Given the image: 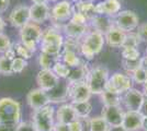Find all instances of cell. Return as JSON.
<instances>
[{"instance_id":"1","label":"cell","mask_w":147,"mask_h":131,"mask_svg":"<svg viewBox=\"0 0 147 131\" xmlns=\"http://www.w3.org/2000/svg\"><path fill=\"white\" fill-rule=\"evenodd\" d=\"M64 36L58 29L47 27L43 31L41 41V51L51 56L59 57L64 46Z\"/></svg>"},{"instance_id":"2","label":"cell","mask_w":147,"mask_h":131,"mask_svg":"<svg viewBox=\"0 0 147 131\" xmlns=\"http://www.w3.org/2000/svg\"><path fill=\"white\" fill-rule=\"evenodd\" d=\"M105 43L104 35L97 31H89L84 38L80 41L79 53L88 60L93 59V57L98 55L102 50L103 45Z\"/></svg>"},{"instance_id":"3","label":"cell","mask_w":147,"mask_h":131,"mask_svg":"<svg viewBox=\"0 0 147 131\" xmlns=\"http://www.w3.org/2000/svg\"><path fill=\"white\" fill-rule=\"evenodd\" d=\"M21 122V105L13 98H0V125L18 126Z\"/></svg>"},{"instance_id":"4","label":"cell","mask_w":147,"mask_h":131,"mask_svg":"<svg viewBox=\"0 0 147 131\" xmlns=\"http://www.w3.org/2000/svg\"><path fill=\"white\" fill-rule=\"evenodd\" d=\"M32 122L37 131H53L55 126V108L49 104L34 110Z\"/></svg>"},{"instance_id":"5","label":"cell","mask_w":147,"mask_h":131,"mask_svg":"<svg viewBox=\"0 0 147 131\" xmlns=\"http://www.w3.org/2000/svg\"><path fill=\"white\" fill-rule=\"evenodd\" d=\"M109 71L103 66H96L89 71L87 78V84L90 88L92 94H100L107 88V84L109 81Z\"/></svg>"},{"instance_id":"6","label":"cell","mask_w":147,"mask_h":131,"mask_svg":"<svg viewBox=\"0 0 147 131\" xmlns=\"http://www.w3.org/2000/svg\"><path fill=\"white\" fill-rule=\"evenodd\" d=\"M43 31L38 26V24L30 22L23 27L20 29V39L21 43H23L25 46H28L30 49H36V45L41 43L42 41Z\"/></svg>"},{"instance_id":"7","label":"cell","mask_w":147,"mask_h":131,"mask_svg":"<svg viewBox=\"0 0 147 131\" xmlns=\"http://www.w3.org/2000/svg\"><path fill=\"white\" fill-rule=\"evenodd\" d=\"M74 12V8L69 0H61L55 2L51 9V20L54 23L65 24L70 20Z\"/></svg>"},{"instance_id":"8","label":"cell","mask_w":147,"mask_h":131,"mask_svg":"<svg viewBox=\"0 0 147 131\" xmlns=\"http://www.w3.org/2000/svg\"><path fill=\"white\" fill-rule=\"evenodd\" d=\"M113 21H114V25L119 29H121L125 33L135 31L137 29V26L140 25L138 17L136 15L134 11H131V10L120 11L114 17Z\"/></svg>"},{"instance_id":"9","label":"cell","mask_w":147,"mask_h":131,"mask_svg":"<svg viewBox=\"0 0 147 131\" xmlns=\"http://www.w3.org/2000/svg\"><path fill=\"white\" fill-rule=\"evenodd\" d=\"M133 87V80L131 75L122 73V72H115L109 78V81L107 84V90L113 91L115 93L123 95Z\"/></svg>"},{"instance_id":"10","label":"cell","mask_w":147,"mask_h":131,"mask_svg":"<svg viewBox=\"0 0 147 131\" xmlns=\"http://www.w3.org/2000/svg\"><path fill=\"white\" fill-rule=\"evenodd\" d=\"M9 22L12 26L17 27V29H21L28 23H30V7L20 5V6L13 8L11 13L9 14Z\"/></svg>"},{"instance_id":"11","label":"cell","mask_w":147,"mask_h":131,"mask_svg":"<svg viewBox=\"0 0 147 131\" xmlns=\"http://www.w3.org/2000/svg\"><path fill=\"white\" fill-rule=\"evenodd\" d=\"M144 100H145L144 93L133 87L122 95V104L126 110L140 112V108Z\"/></svg>"},{"instance_id":"12","label":"cell","mask_w":147,"mask_h":131,"mask_svg":"<svg viewBox=\"0 0 147 131\" xmlns=\"http://www.w3.org/2000/svg\"><path fill=\"white\" fill-rule=\"evenodd\" d=\"M91 95V91H90L86 81L69 83V100H71V103L89 100Z\"/></svg>"},{"instance_id":"13","label":"cell","mask_w":147,"mask_h":131,"mask_svg":"<svg viewBox=\"0 0 147 131\" xmlns=\"http://www.w3.org/2000/svg\"><path fill=\"white\" fill-rule=\"evenodd\" d=\"M58 82L59 78L53 72L52 69H41L36 75L37 85L45 92H49L55 87Z\"/></svg>"},{"instance_id":"14","label":"cell","mask_w":147,"mask_h":131,"mask_svg":"<svg viewBox=\"0 0 147 131\" xmlns=\"http://www.w3.org/2000/svg\"><path fill=\"white\" fill-rule=\"evenodd\" d=\"M49 103L64 104L69 100V83L67 80H63L57 83L55 87L47 92Z\"/></svg>"},{"instance_id":"15","label":"cell","mask_w":147,"mask_h":131,"mask_svg":"<svg viewBox=\"0 0 147 131\" xmlns=\"http://www.w3.org/2000/svg\"><path fill=\"white\" fill-rule=\"evenodd\" d=\"M125 110L123 109L121 105L120 106H103L101 116L104 118V120L108 122L110 127L121 126L124 118Z\"/></svg>"},{"instance_id":"16","label":"cell","mask_w":147,"mask_h":131,"mask_svg":"<svg viewBox=\"0 0 147 131\" xmlns=\"http://www.w3.org/2000/svg\"><path fill=\"white\" fill-rule=\"evenodd\" d=\"M26 103L33 110H36V109H40L42 107L49 105V98L47 92L43 91L40 87L31 90L26 95Z\"/></svg>"},{"instance_id":"17","label":"cell","mask_w":147,"mask_h":131,"mask_svg":"<svg viewBox=\"0 0 147 131\" xmlns=\"http://www.w3.org/2000/svg\"><path fill=\"white\" fill-rule=\"evenodd\" d=\"M31 22L42 24L51 19V9L47 3H33L30 7Z\"/></svg>"},{"instance_id":"18","label":"cell","mask_w":147,"mask_h":131,"mask_svg":"<svg viewBox=\"0 0 147 131\" xmlns=\"http://www.w3.org/2000/svg\"><path fill=\"white\" fill-rule=\"evenodd\" d=\"M143 120L144 117L140 114V112L126 110L124 114L122 126L129 131H140L143 130Z\"/></svg>"},{"instance_id":"19","label":"cell","mask_w":147,"mask_h":131,"mask_svg":"<svg viewBox=\"0 0 147 131\" xmlns=\"http://www.w3.org/2000/svg\"><path fill=\"white\" fill-rule=\"evenodd\" d=\"M125 38H126V33L122 31L121 29L117 27L115 25L104 34L105 43L110 47H114V48H122Z\"/></svg>"},{"instance_id":"20","label":"cell","mask_w":147,"mask_h":131,"mask_svg":"<svg viewBox=\"0 0 147 131\" xmlns=\"http://www.w3.org/2000/svg\"><path fill=\"white\" fill-rule=\"evenodd\" d=\"M97 14L115 17L121 11V1L120 0H102L96 5Z\"/></svg>"},{"instance_id":"21","label":"cell","mask_w":147,"mask_h":131,"mask_svg":"<svg viewBox=\"0 0 147 131\" xmlns=\"http://www.w3.org/2000/svg\"><path fill=\"white\" fill-rule=\"evenodd\" d=\"M77 119L78 117L76 115V112L74 109L71 103H64L56 110V120L59 124L68 125Z\"/></svg>"},{"instance_id":"22","label":"cell","mask_w":147,"mask_h":131,"mask_svg":"<svg viewBox=\"0 0 147 131\" xmlns=\"http://www.w3.org/2000/svg\"><path fill=\"white\" fill-rule=\"evenodd\" d=\"M63 31L66 34V36L68 37L76 38L78 41H81V38H84V36L90 30L89 24L88 25H81V24H76L71 21H68L67 23L63 25Z\"/></svg>"},{"instance_id":"23","label":"cell","mask_w":147,"mask_h":131,"mask_svg":"<svg viewBox=\"0 0 147 131\" xmlns=\"http://www.w3.org/2000/svg\"><path fill=\"white\" fill-rule=\"evenodd\" d=\"M90 26L92 27L93 31H97L104 35L111 27L114 26V21L111 19V17L102 15V14H97L90 21Z\"/></svg>"},{"instance_id":"24","label":"cell","mask_w":147,"mask_h":131,"mask_svg":"<svg viewBox=\"0 0 147 131\" xmlns=\"http://www.w3.org/2000/svg\"><path fill=\"white\" fill-rule=\"evenodd\" d=\"M89 69L87 67L86 63H80L78 67L70 68L69 75L66 79L69 83H77V82H85L89 74Z\"/></svg>"},{"instance_id":"25","label":"cell","mask_w":147,"mask_h":131,"mask_svg":"<svg viewBox=\"0 0 147 131\" xmlns=\"http://www.w3.org/2000/svg\"><path fill=\"white\" fill-rule=\"evenodd\" d=\"M75 11L80 12L81 14H84L87 18V20L91 21L96 15H97V11H96V5L92 2V1H85V0H81L79 2L75 3V8H74Z\"/></svg>"},{"instance_id":"26","label":"cell","mask_w":147,"mask_h":131,"mask_svg":"<svg viewBox=\"0 0 147 131\" xmlns=\"http://www.w3.org/2000/svg\"><path fill=\"white\" fill-rule=\"evenodd\" d=\"M103 106H120L122 104V95L110 90H104L100 94Z\"/></svg>"},{"instance_id":"27","label":"cell","mask_w":147,"mask_h":131,"mask_svg":"<svg viewBox=\"0 0 147 131\" xmlns=\"http://www.w3.org/2000/svg\"><path fill=\"white\" fill-rule=\"evenodd\" d=\"M73 107L76 112V115L78 119H87L89 118L90 114L92 112V105L89 100L86 102H76V103H71Z\"/></svg>"},{"instance_id":"28","label":"cell","mask_w":147,"mask_h":131,"mask_svg":"<svg viewBox=\"0 0 147 131\" xmlns=\"http://www.w3.org/2000/svg\"><path fill=\"white\" fill-rule=\"evenodd\" d=\"M61 61L65 63L66 66H68L69 68H75V67H78L81 60L78 57L77 51H73V50H63L61 54Z\"/></svg>"},{"instance_id":"29","label":"cell","mask_w":147,"mask_h":131,"mask_svg":"<svg viewBox=\"0 0 147 131\" xmlns=\"http://www.w3.org/2000/svg\"><path fill=\"white\" fill-rule=\"evenodd\" d=\"M88 127L89 131H109L110 126L104 120L102 116H97L92 117L88 120Z\"/></svg>"},{"instance_id":"30","label":"cell","mask_w":147,"mask_h":131,"mask_svg":"<svg viewBox=\"0 0 147 131\" xmlns=\"http://www.w3.org/2000/svg\"><path fill=\"white\" fill-rule=\"evenodd\" d=\"M56 61H58V57L51 56L49 54H45L42 51L38 56V65L41 69H52Z\"/></svg>"},{"instance_id":"31","label":"cell","mask_w":147,"mask_h":131,"mask_svg":"<svg viewBox=\"0 0 147 131\" xmlns=\"http://www.w3.org/2000/svg\"><path fill=\"white\" fill-rule=\"evenodd\" d=\"M52 70L59 79H63V80H66L68 78V75H69V72H70V68L68 66H66L63 61H61V60H58V61H56L54 63Z\"/></svg>"},{"instance_id":"32","label":"cell","mask_w":147,"mask_h":131,"mask_svg":"<svg viewBox=\"0 0 147 131\" xmlns=\"http://www.w3.org/2000/svg\"><path fill=\"white\" fill-rule=\"evenodd\" d=\"M14 49H16L17 55H18L19 57H21V58H24L25 60H26V59H30L31 57L33 56V54L35 53L34 50L30 49L28 46H25L24 44L21 43V42L16 43V45H14Z\"/></svg>"},{"instance_id":"33","label":"cell","mask_w":147,"mask_h":131,"mask_svg":"<svg viewBox=\"0 0 147 131\" xmlns=\"http://www.w3.org/2000/svg\"><path fill=\"white\" fill-rule=\"evenodd\" d=\"M140 43L141 41L138 38V35L136 34V32H129V33H126V38H125L122 48H137Z\"/></svg>"},{"instance_id":"34","label":"cell","mask_w":147,"mask_h":131,"mask_svg":"<svg viewBox=\"0 0 147 131\" xmlns=\"http://www.w3.org/2000/svg\"><path fill=\"white\" fill-rule=\"evenodd\" d=\"M142 58V57H141ZM141 58L138 59H134V60H127V59H122V66L123 69L127 72V73H133L135 70L141 68Z\"/></svg>"},{"instance_id":"35","label":"cell","mask_w":147,"mask_h":131,"mask_svg":"<svg viewBox=\"0 0 147 131\" xmlns=\"http://www.w3.org/2000/svg\"><path fill=\"white\" fill-rule=\"evenodd\" d=\"M11 63H12V60L8 59L6 56L0 57V73L3 75L13 74Z\"/></svg>"},{"instance_id":"36","label":"cell","mask_w":147,"mask_h":131,"mask_svg":"<svg viewBox=\"0 0 147 131\" xmlns=\"http://www.w3.org/2000/svg\"><path fill=\"white\" fill-rule=\"evenodd\" d=\"M80 47V41L76 39L73 37H68L64 39V46H63V50H73V51H79Z\"/></svg>"},{"instance_id":"37","label":"cell","mask_w":147,"mask_h":131,"mask_svg":"<svg viewBox=\"0 0 147 131\" xmlns=\"http://www.w3.org/2000/svg\"><path fill=\"white\" fill-rule=\"evenodd\" d=\"M12 71L13 73H21L28 66V61L25 60L24 58H21V57H16L12 60Z\"/></svg>"},{"instance_id":"38","label":"cell","mask_w":147,"mask_h":131,"mask_svg":"<svg viewBox=\"0 0 147 131\" xmlns=\"http://www.w3.org/2000/svg\"><path fill=\"white\" fill-rule=\"evenodd\" d=\"M141 57V53L137 48H123L122 49V59L134 60Z\"/></svg>"},{"instance_id":"39","label":"cell","mask_w":147,"mask_h":131,"mask_svg":"<svg viewBox=\"0 0 147 131\" xmlns=\"http://www.w3.org/2000/svg\"><path fill=\"white\" fill-rule=\"evenodd\" d=\"M131 78L133 82L137 83V84H144L147 79V72L142 68H138L135 70L133 73H131Z\"/></svg>"},{"instance_id":"40","label":"cell","mask_w":147,"mask_h":131,"mask_svg":"<svg viewBox=\"0 0 147 131\" xmlns=\"http://www.w3.org/2000/svg\"><path fill=\"white\" fill-rule=\"evenodd\" d=\"M69 21H71V22L76 23V24H81V25H88L89 24V21L87 20L86 17H85L84 14H81L80 12L75 11V10H74L73 15H71V18H70Z\"/></svg>"},{"instance_id":"41","label":"cell","mask_w":147,"mask_h":131,"mask_svg":"<svg viewBox=\"0 0 147 131\" xmlns=\"http://www.w3.org/2000/svg\"><path fill=\"white\" fill-rule=\"evenodd\" d=\"M136 34L138 35V38L141 42L147 43V22L142 23L136 29Z\"/></svg>"},{"instance_id":"42","label":"cell","mask_w":147,"mask_h":131,"mask_svg":"<svg viewBox=\"0 0 147 131\" xmlns=\"http://www.w3.org/2000/svg\"><path fill=\"white\" fill-rule=\"evenodd\" d=\"M11 42H10V38L8 37L7 35H5L3 33L0 34V53H5L7 50L11 47Z\"/></svg>"},{"instance_id":"43","label":"cell","mask_w":147,"mask_h":131,"mask_svg":"<svg viewBox=\"0 0 147 131\" xmlns=\"http://www.w3.org/2000/svg\"><path fill=\"white\" fill-rule=\"evenodd\" d=\"M16 131H37L36 128L34 127L33 122H28V121H21L17 127Z\"/></svg>"},{"instance_id":"44","label":"cell","mask_w":147,"mask_h":131,"mask_svg":"<svg viewBox=\"0 0 147 131\" xmlns=\"http://www.w3.org/2000/svg\"><path fill=\"white\" fill-rule=\"evenodd\" d=\"M68 129L69 131H84V125L81 122V119H77L73 122L68 124Z\"/></svg>"},{"instance_id":"45","label":"cell","mask_w":147,"mask_h":131,"mask_svg":"<svg viewBox=\"0 0 147 131\" xmlns=\"http://www.w3.org/2000/svg\"><path fill=\"white\" fill-rule=\"evenodd\" d=\"M3 54H5L3 56H6L7 58H8V59H10V60H13V59L17 57V53H16V49L13 48L12 46H11L9 49L7 50V51H5Z\"/></svg>"},{"instance_id":"46","label":"cell","mask_w":147,"mask_h":131,"mask_svg":"<svg viewBox=\"0 0 147 131\" xmlns=\"http://www.w3.org/2000/svg\"><path fill=\"white\" fill-rule=\"evenodd\" d=\"M140 114H141L144 118L147 117V97H145V100H144L141 108H140Z\"/></svg>"},{"instance_id":"47","label":"cell","mask_w":147,"mask_h":131,"mask_svg":"<svg viewBox=\"0 0 147 131\" xmlns=\"http://www.w3.org/2000/svg\"><path fill=\"white\" fill-rule=\"evenodd\" d=\"M10 5V0H0V13H3L7 11V9L9 8Z\"/></svg>"},{"instance_id":"48","label":"cell","mask_w":147,"mask_h":131,"mask_svg":"<svg viewBox=\"0 0 147 131\" xmlns=\"http://www.w3.org/2000/svg\"><path fill=\"white\" fill-rule=\"evenodd\" d=\"M53 131H69V129H68V125L56 122L55 126H54V130Z\"/></svg>"},{"instance_id":"49","label":"cell","mask_w":147,"mask_h":131,"mask_svg":"<svg viewBox=\"0 0 147 131\" xmlns=\"http://www.w3.org/2000/svg\"><path fill=\"white\" fill-rule=\"evenodd\" d=\"M18 126H7L0 125V131H16Z\"/></svg>"},{"instance_id":"50","label":"cell","mask_w":147,"mask_h":131,"mask_svg":"<svg viewBox=\"0 0 147 131\" xmlns=\"http://www.w3.org/2000/svg\"><path fill=\"white\" fill-rule=\"evenodd\" d=\"M141 68L143 69V70H145L147 72V56H144L141 58Z\"/></svg>"},{"instance_id":"51","label":"cell","mask_w":147,"mask_h":131,"mask_svg":"<svg viewBox=\"0 0 147 131\" xmlns=\"http://www.w3.org/2000/svg\"><path fill=\"white\" fill-rule=\"evenodd\" d=\"M109 131H129V130L125 127H123L121 125V126H115V127H110Z\"/></svg>"},{"instance_id":"52","label":"cell","mask_w":147,"mask_h":131,"mask_svg":"<svg viewBox=\"0 0 147 131\" xmlns=\"http://www.w3.org/2000/svg\"><path fill=\"white\" fill-rule=\"evenodd\" d=\"M5 27H6V23H5L3 19H2V18H1V15H0V34H1V33H3Z\"/></svg>"},{"instance_id":"53","label":"cell","mask_w":147,"mask_h":131,"mask_svg":"<svg viewBox=\"0 0 147 131\" xmlns=\"http://www.w3.org/2000/svg\"><path fill=\"white\" fill-rule=\"evenodd\" d=\"M49 0H31L32 3H47Z\"/></svg>"},{"instance_id":"54","label":"cell","mask_w":147,"mask_h":131,"mask_svg":"<svg viewBox=\"0 0 147 131\" xmlns=\"http://www.w3.org/2000/svg\"><path fill=\"white\" fill-rule=\"evenodd\" d=\"M143 130H147V117L143 120Z\"/></svg>"},{"instance_id":"55","label":"cell","mask_w":147,"mask_h":131,"mask_svg":"<svg viewBox=\"0 0 147 131\" xmlns=\"http://www.w3.org/2000/svg\"><path fill=\"white\" fill-rule=\"evenodd\" d=\"M143 93H144V96L147 97V84L144 85V92H143Z\"/></svg>"},{"instance_id":"56","label":"cell","mask_w":147,"mask_h":131,"mask_svg":"<svg viewBox=\"0 0 147 131\" xmlns=\"http://www.w3.org/2000/svg\"><path fill=\"white\" fill-rule=\"evenodd\" d=\"M49 1H52V2H58V1H61V0H49Z\"/></svg>"},{"instance_id":"57","label":"cell","mask_w":147,"mask_h":131,"mask_svg":"<svg viewBox=\"0 0 147 131\" xmlns=\"http://www.w3.org/2000/svg\"><path fill=\"white\" fill-rule=\"evenodd\" d=\"M75 3H77V2H79V1H81V0H73Z\"/></svg>"},{"instance_id":"58","label":"cell","mask_w":147,"mask_h":131,"mask_svg":"<svg viewBox=\"0 0 147 131\" xmlns=\"http://www.w3.org/2000/svg\"><path fill=\"white\" fill-rule=\"evenodd\" d=\"M85 1H92V2H93V1H96V0H85Z\"/></svg>"},{"instance_id":"59","label":"cell","mask_w":147,"mask_h":131,"mask_svg":"<svg viewBox=\"0 0 147 131\" xmlns=\"http://www.w3.org/2000/svg\"><path fill=\"white\" fill-rule=\"evenodd\" d=\"M145 53H146V56H147V48H146V50H145Z\"/></svg>"},{"instance_id":"60","label":"cell","mask_w":147,"mask_h":131,"mask_svg":"<svg viewBox=\"0 0 147 131\" xmlns=\"http://www.w3.org/2000/svg\"><path fill=\"white\" fill-rule=\"evenodd\" d=\"M84 131H89V130H84Z\"/></svg>"},{"instance_id":"61","label":"cell","mask_w":147,"mask_h":131,"mask_svg":"<svg viewBox=\"0 0 147 131\" xmlns=\"http://www.w3.org/2000/svg\"><path fill=\"white\" fill-rule=\"evenodd\" d=\"M143 131H147V130H143Z\"/></svg>"}]
</instances>
